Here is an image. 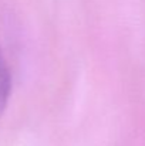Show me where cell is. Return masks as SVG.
I'll use <instances>...</instances> for the list:
<instances>
[{
  "label": "cell",
  "instance_id": "1",
  "mask_svg": "<svg viewBox=\"0 0 145 146\" xmlns=\"http://www.w3.org/2000/svg\"><path fill=\"white\" fill-rule=\"evenodd\" d=\"M11 92V72L7 60L0 48V116L6 111Z\"/></svg>",
  "mask_w": 145,
  "mask_h": 146
}]
</instances>
